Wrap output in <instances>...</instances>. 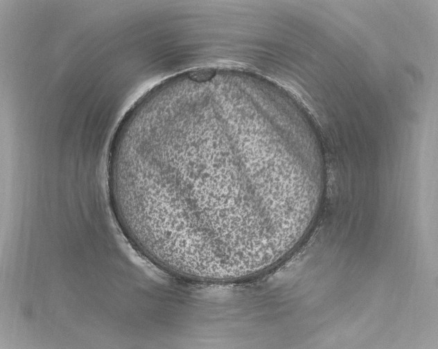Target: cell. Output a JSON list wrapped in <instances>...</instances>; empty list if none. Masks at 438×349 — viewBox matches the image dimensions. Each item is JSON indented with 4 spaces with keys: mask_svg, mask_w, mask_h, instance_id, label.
<instances>
[{
    "mask_svg": "<svg viewBox=\"0 0 438 349\" xmlns=\"http://www.w3.org/2000/svg\"><path fill=\"white\" fill-rule=\"evenodd\" d=\"M216 71L211 69H203L192 71L189 73V78L196 82L209 80L215 75Z\"/></svg>",
    "mask_w": 438,
    "mask_h": 349,
    "instance_id": "7a4b0ae2",
    "label": "cell"
},
{
    "mask_svg": "<svg viewBox=\"0 0 438 349\" xmlns=\"http://www.w3.org/2000/svg\"><path fill=\"white\" fill-rule=\"evenodd\" d=\"M235 142L216 156L160 149L144 181L150 215L195 240L231 242L253 237L293 213L280 166L254 163Z\"/></svg>",
    "mask_w": 438,
    "mask_h": 349,
    "instance_id": "6da1fadb",
    "label": "cell"
}]
</instances>
